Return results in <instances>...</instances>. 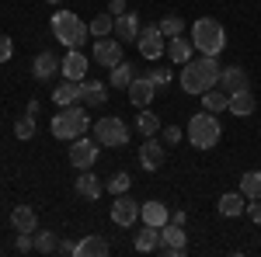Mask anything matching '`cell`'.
I'll return each mask as SVG.
<instances>
[{
	"label": "cell",
	"mask_w": 261,
	"mask_h": 257,
	"mask_svg": "<svg viewBox=\"0 0 261 257\" xmlns=\"http://www.w3.org/2000/svg\"><path fill=\"white\" fill-rule=\"evenodd\" d=\"M87 24H84L73 11H56L53 14V39L60 42V45H66V49H81L84 42H87Z\"/></svg>",
	"instance_id": "1"
},
{
	"label": "cell",
	"mask_w": 261,
	"mask_h": 257,
	"mask_svg": "<svg viewBox=\"0 0 261 257\" xmlns=\"http://www.w3.org/2000/svg\"><path fill=\"white\" fill-rule=\"evenodd\" d=\"M192 42H195V49H199L202 56H220L223 49H226V32H223L220 21L199 18L192 24Z\"/></svg>",
	"instance_id": "2"
},
{
	"label": "cell",
	"mask_w": 261,
	"mask_h": 257,
	"mask_svg": "<svg viewBox=\"0 0 261 257\" xmlns=\"http://www.w3.org/2000/svg\"><path fill=\"white\" fill-rule=\"evenodd\" d=\"M87 125H91V119H87V111H84L81 104H66V108H60V115L53 119V136L73 142V139H81L87 132Z\"/></svg>",
	"instance_id": "3"
},
{
	"label": "cell",
	"mask_w": 261,
	"mask_h": 257,
	"mask_svg": "<svg viewBox=\"0 0 261 257\" xmlns=\"http://www.w3.org/2000/svg\"><path fill=\"white\" fill-rule=\"evenodd\" d=\"M188 142L195 150H213L220 142V122L213 111H199L195 119L188 122Z\"/></svg>",
	"instance_id": "4"
},
{
	"label": "cell",
	"mask_w": 261,
	"mask_h": 257,
	"mask_svg": "<svg viewBox=\"0 0 261 257\" xmlns=\"http://www.w3.org/2000/svg\"><path fill=\"white\" fill-rule=\"evenodd\" d=\"M94 139H98L101 146H125L129 142V125L115 115H108V119H98L94 122Z\"/></svg>",
	"instance_id": "5"
},
{
	"label": "cell",
	"mask_w": 261,
	"mask_h": 257,
	"mask_svg": "<svg viewBox=\"0 0 261 257\" xmlns=\"http://www.w3.org/2000/svg\"><path fill=\"white\" fill-rule=\"evenodd\" d=\"M136 45H140V56L143 60H161L164 52H167V39H164V32H161V24H146L140 32V39H136Z\"/></svg>",
	"instance_id": "6"
},
{
	"label": "cell",
	"mask_w": 261,
	"mask_h": 257,
	"mask_svg": "<svg viewBox=\"0 0 261 257\" xmlns=\"http://www.w3.org/2000/svg\"><path fill=\"white\" fill-rule=\"evenodd\" d=\"M164 257H181L188 250V237H185V226L178 222H164L161 226V247H157Z\"/></svg>",
	"instance_id": "7"
},
{
	"label": "cell",
	"mask_w": 261,
	"mask_h": 257,
	"mask_svg": "<svg viewBox=\"0 0 261 257\" xmlns=\"http://www.w3.org/2000/svg\"><path fill=\"white\" fill-rule=\"evenodd\" d=\"M178 83H181V91L185 94H195V98H202L213 83L205 80V73H202V66L195 60H188L185 63V70H181V77H178Z\"/></svg>",
	"instance_id": "8"
},
{
	"label": "cell",
	"mask_w": 261,
	"mask_h": 257,
	"mask_svg": "<svg viewBox=\"0 0 261 257\" xmlns=\"http://www.w3.org/2000/svg\"><path fill=\"white\" fill-rule=\"evenodd\" d=\"M101 142L98 139H73V146H70V163L77 167V170H87V167H94V160H98V150Z\"/></svg>",
	"instance_id": "9"
},
{
	"label": "cell",
	"mask_w": 261,
	"mask_h": 257,
	"mask_svg": "<svg viewBox=\"0 0 261 257\" xmlns=\"http://www.w3.org/2000/svg\"><path fill=\"white\" fill-rule=\"evenodd\" d=\"M87 66H91V60L84 56L81 49H66V56L60 60V73H63V80H77L81 83L87 77Z\"/></svg>",
	"instance_id": "10"
},
{
	"label": "cell",
	"mask_w": 261,
	"mask_h": 257,
	"mask_svg": "<svg viewBox=\"0 0 261 257\" xmlns=\"http://www.w3.org/2000/svg\"><path fill=\"white\" fill-rule=\"evenodd\" d=\"M136 219H140V202H133L129 191L115 195V202H112V222L115 226H133Z\"/></svg>",
	"instance_id": "11"
},
{
	"label": "cell",
	"mask_w": 261,
	"mask_h": 257,
	"mask_svg": "<svg viewBox=\"0 0 261 257\" xmlns=\"http://www.w3.org/2000/svg\"><path fill=\"white\" fill-rule=\"evenodd\" d=\"M125 91H129V101H133L136 108H150L153 98H157V83L150 77H133V83H129Z\"/></svg>",
	"instance_id": "12"
},
{
	"label": "cell",
	"mask_w": 261,
	"mask_h": 257,
	"mask_svg": "<svg viewBox=\"0 0 261 257\" xmlns=\"http://www.w3.org/2000/svg\"><path fill=\"white\" fill-rule=\"evenodd\" d=\"M94 63H101V66H115V63H122V42L119 39H94Z\"/></svg>",
	"instance_id": "13"
},
{
	"label": "cell",
	"mask_w": 261,
	"mask_h": 257,
	"mask_svg": "<svg viewBox=\"0 0 261 257\" xmlns=\"http://www.w3.org/2000/svg\"><path fill=\"white\" fill-rule=\"evenodd\" d=\"M164 150H167V146L150 136L140 146V167H143V170H161V167H164Z\"/></svg>",
	"instance_id": "14"
},
{
	"label": "cell",
	"mask_w": 261,
	"mask_h": 257,
	"mask_svg": "<svg viewBox=\"0 0 261 257\" xmlns=\"http://www.w3.org/2000/svg\"><path fill=\"white\" fill-rule=\"evenodd\" d=\"M216 212H220L223 219H237L247 212V198L241 195V191H226V195H220V202H216Z\"/></svg>",
	"instance_id": "15"
},
{
	"label": "cell",
	"mask_w": 261,
	"mask_h": 257,
	"mask_svg": "<svg viewBox=\"0 0 261 257\" xmlns=\"http://www.w3.org/2000/svg\"><path fill=\"white\" fill-rule=\"evenodd\" d=\"M220 87L226 94H237V91H247V87H251V80H247V73H244L241 66H223L220 70Z\"/></svg>",
	"instance_id": "16"
},
{
	"label": "cell",
	"mask_w": 261,
	"mask_h": 257,
	"mask_svg": "<svg viewBox=\"0 0 261 257\" xmlns=\"http://www.w3.org/2000/svg\"><path fill=\"white\" fill-rule=\"evenodd\" d=\"M11 226L18 233H35L39 230V212L32 205H18V209H11Z\"/></svg>",
	"instance_id": "17"
},
{
	"label": "cell",
	"mask_w": 261,
	"mask_h": 257,
	"mask_svg": "<svg viewBox=\"0 0 261 257\" xmlns=\"http://www.w3.org/2000/svg\"><path fill=\"white\" fill-rule=\"evenodd\" d=\"M192 52H195V42L185 39V35H174V39H167V56L174 66H185V63L192 60Z\"/></svg>",
	"instance_id": "18"
},
{
	"label": "cell",
	"mask_w": 261,
	"mask_h": 257,
	"mask_svg": "<svg viewBox=\"0 0 261 257\" xmlns=\"http://www.w3.org/2000/svg\"><path fill=\"white\" fill-rule=\"evenodd\" d=\"M140 32H143V24H140V18H136L133 11H125V14L115 18V35H119V42H136Z\"/></svg>",
	"instance_id": "19"
},
{
	"label": "cell",
	"mask_w": 261,
	"mask_h": 257,
	"mask_svg": "<svg viewBox=\"0 0 261 257\" xmlns=\"http://www.w3.org/2000/svg\"><path fill=\"white\" fill-rule=\"evenodd\" d=\"M140 219L146 222V226H164V222H171V212H167L164 202H143L140 205Z\"/></svg>",
	"instance_id": "20"
},
{
	"label": "cell",
	"mask_w": 261,
	"mask_h": 257,
	"mask_svg": "<svg viewBox=\"0 0 261 257\" xmlns=\"http://www.w3.org/2000/svg\"><path fill=\"white\" fill-rule=\"evenodd\" d=\"M133 247H136L140 254H153V250L161 247V226H146V222H143V230L136 233Z\"/></svg>",
	"instance_id": "21"
},
{
	"label": "cell",
	"mask_w": 261,
	"mask_h": 257,
	"mask_svg": "<svg viewBox=\"0 0 261 257\" xmlns=\"http://www.w3.org/2000/svg\"><path fill=\"white\" fill-rule=\"evenodd\" d=\"M81 101L87 104V108H101V104L108 101L105 83H101V80H81Z\"/></svg>",
	"instance_id": "22"
},
{
	"label": "cell",
	"mask_w": 261,
	"mask_h": 257,
	"mask_svg": "<svg viewBox=\"0 0 261 257\" xmlns=\"http://www.w3.org/2000/svg\"><path fill=\"white\" fill-rule=\"evenodd\" d=\"M73 188H77V195L87 198V202H94V198H98L101 191H105V184H101V181L94 178V174H91V167H87V170H81V178L73 181Z\"/></svg>",
	"instance_id": "23"
},
{
	"label": "cell",
	"mask_w": 261,
	"mask_h": 257,
	"mask_svg": "<svg viewBox=\"0 0 261 257\" xmlns=\"http://www.w3.org/2000/svg\"><path fill=\"white\" fill-rule=\"evenodd\" d=\"M32 73H35V80H49L53 73H60V56H53V52H39V56L32 60Z\"/></svg>",
	"instance_id": "24"
},
{
	"label": "cell",
	"mask_w": 261,
	"mask_h": 257,
	"mask_svg": "<svg viewBox=\"0 0 261 257\" xmlns=\"http://www.w3.org/2000/svg\"><path fill=\"white\" fill-rule=\"evenodd\" d=\"M254 94H251V87L247 91H237V94H230V104H226V111H233V115H241V119H247V115H254Z\"/></svg>",
	"instance_id": "25"
},
{
	"label": "cell",
	"mask_w": 261,
	"mask_h": 257,
	"mask_svg": "<svg viewBox=\"0 0 261 257\" xmlns=\"http://www.w3.org/2000/svg\"><path fill=\"white\" fill-rule=\"evenodd\" d=\"M108 250H112L108 240L98 237V233H91V237H84L81 243H77V257H105Z\"/></svg>",
	"instance_id": "26"
},
{
	"label": "cell",
	"mask_w": 261,
	"mask_h": 257,
	"mask_svg": "<svg viewBox=\"0 0 261 257\" xmlns=\"http://www.w3.org/2000/svg\"><path fill=\"white\" fill-rule=\"evenodd\" d=\"M53 101H56L60 108H66V104H77V101H81V83H77V80H63L60 87L53 91Z\"/></svg>",
	"instance_id": "27"
},
{
	"label": "cell",
	"mask_w": 261,
	"mask_h": 257,
	"mask_svg": "<svg viewBox=\"0 0 261 257\" xmlns=\"http://www.w3.org/2000/svg\"><path fill=\"white\" fill-rule=\"evenodd\" d=\"M226 104H230V94L226 91H216V87H209L205 94H202V108L205 111H213V115H220V111H226Z\"/></svg>",
	"instance_id": "28"
},
{
	"label": "cell",
	"mask_w": 261,
	"mask_h": 257,
	"mask_svg": "<svg viewBox=\"0 0 261 257\" xmlns=\"http://www.w3.org/2000/svg\"><path fill=\"white\" fill-rule=\"evenodd\" d=\"M157 129H161V119H157V115H153L150 108H140V119H136V132L150 139L153 132H157Z\"/></svg>",
	"instance_id": "29"
},
{
	"label": "cell",
	"mask_w": 261,
	"mask_h": 257,
	"mask_svg": "<svg viewBox=\"0 0 261 257\" xmlns=\"http://www.w3.org/2000/svg\"><path fill=\"white\" fill-rule=\"evenodd\" d=\"M87 32H91L94 39H105V35H112V32H115V14H98V18L87 24Z\"/></svg>",
	"instance_id": "30"
},
{
	"label": "cell",
	"mask_w": 261,
	"mask_h": 257,
	"mask_svg": "<svg viewBox=\"0 0 261 257\" xmlns=\"http://www.w3.org/2000/svg\"><path fill=\"white\" fill-rule=\"evenodd\" d=\"M241 195L244 198H261V170H247L241 178Z\"/></svg>",
	"instance_id": "31"
},
{
	"label": "cell",
	"mask_w": 261,
	"mask_h": 257,
	"mask_svg": "<svg viewBox=\"0 0 261 257\" xmlns=\"http://www.w3.org/2000/svg\"><path fill=\"white\" fill-rule=\"evenodd\" d=\"M133 77H136V73H133V63H115V66H112V87H129V83H133Z\"/></svg>",
	"instance_id": "32"
},
{
	"label": "cell",
	"mask_w": 261,
	"mask_h": 257,
	"mask_svg": "<svg viewBox=\"0 0 261 257\" xmlns=\"http://www.w3.org/2000/svg\"><path fill=\"white\" fill-rule=\"evenodd\" d=\"M35 250H39V254H53V250H60V240H56V233H45V230H39V233H35Z\"/></svg>",
	"instance_id": "33"
},
{
	"label": "cell",
	"mask_w": 261,
	"mask_h": 257,
	"mask_svg": "<svg viewBox=\"0 0 261 257\" xmlns=\"http://www.w3.org/2000/svg\"><path fill=\"white\" fill-rule=\"evenodd\" d=\"M157 24H161L164 39H174V35H181V32H185V21H181L178 14H171V18H164V21H157Z\"/></svg>",
	"instance_id": "34"
},
{
	"label": "cell",
	"mask_w": 261,
	"mask_h": 257,
	"mask_svg": "<svg viewBox=\"0 0 261 257\" xmlns=\"http://www.w3.org/2000/svg\"><path fill=\"white\" fill-rule=\"evenodd\" d=\"M14 136L18 139H32L35 136V115H21V119L14 122Z\"/></svg>",
	"instance_id": "35"
},
{
	"label": "cell",
	"mask_w": 261,
	"mask_h": 257,
	"mask_svg": "<svg viewBox=\"0 0 261 257\" xmlns=\"http://www.w3.org/2000/svg\"><path fill=\"white\" fill-rule=\"evenodd\" d=\"M129 174H125V170H122V174H112V178H108V184H105V188H108V191H112V195H125V191H129Z\"/></svg>",
	"instance_id": "36"
},
{
	"label": "cell",
	"mask_w": 261,
	"mask_h": 257,
	"mask_svg": "<svg viewBox=\"0 0 261 257\" xmlns=\"http://www.w3.org/2000/svg\"><path fill=\"white\" fill-rule=\"evenodd\" d=\"M146 77L153 80L157 87H167V83H171V70H167V66H153V70H150Z\"/></svg>",
	"instance_id": "37"
},
{
	"label": "cell",
	"mask_w": 261,
	"mask_h": 257,
	"mask_svg": "<svg viewBox=\"0 0 261 257\" xmlns=\"http://www.w3.org/2000/svg\"><path fill=\"white\" fill-rule=\"evenodd\" d=\"M181 136H185V132H181L178 125H167V129H164V146H178Z\"/></svg>",
	"instance_id": "38"
},
{
	"label": "cell",
	"mask_w": 261,
	"mask_h": 257,
	"mask_svg": "<svg viewBox=\"0 0 261 257\" xmlns=\"http://www.w3.org/2000/svg\"><path fill=\"white\" fill-rule=\"evenodd\" d=\"M251 205H247V219L254 222V226H261V198H247Z\"/></svg>",
	"instance_id": "39"
},
{
	"label": "cell",
	"mask_w": 261,
	"mask_h": 257,
	"mask_svg": "<svg viewBox=\"0 0 261 257\" xmlns=\"http://www.w3.org/2000/svg\"><path fill=\"white\" fill-rule=\"evenodd\" d=\"M14 56V42L7 39V35H0V63H7Z\"/></svg>",
	"instance_id": "40"
},
{
	"label": "cell",
	"mask_w": 261,
	"mask_h": 257,
	"mask_svg": "<svg viewBox=\"0 0 261 257\" xmlns=\"http://www.w3.org/2000/svg\"><path fill=\"white\" fill-rule=\"evenodd\" d=\"M35 247V233H18V250L21 254H28Z\"/></svg>",
	"instance_id": "41"
},
{
	"label": "cell",
	"mask_w": 261,
	"mask_h": 257,
	"mask_svg": "<svg viewBox=\"0 0 261 257\" xmlns=\"http://www.w3.org/2000/svg\"><path fill=\"white\" fill-rule=\"evenodd\" d=\"M108 14H125V0H108Z\"/></svg>",
	"instance_id": "42"
},
{
	"label": "cell",
	"mask_w": 261,
	"mask_h": 257,
	"mask_svg": "<svg viewBox=\"0 0 261 257\" xmlns=\"http://www.w3.org/2000/svg\"><path fill=\"white\" fill-rule=\"evenodd\" d=\"M60 254H77V243H70V240H63V243H60Z\"/></svg>",
	"instance_id": "43"
},
{
	"label": "cell",
	"mask_w": 261,
	"mask_h": 257,
	"mask_svg": "<svg viewBox=\"0 0 261 257\" xmlns=\"http://www.w3.org/2000/svg\"><path fill=\"white\" fill-rule=\"evenodd\" d=\"M45 4H63V0H45Z\"/></svg>",
	"instance_id": "44"
}]
</instances>
